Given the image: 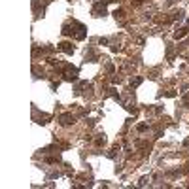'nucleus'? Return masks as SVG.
<instances>
[{"instance_id":"obj_3","label":"nucleus","mask_w":189,"mask_h":189,"mask_svg":"<svg viewBox=\"0 0 189 189\" xmlns=\"http://www.w3.org/2000/svg\"><path fill=\"white\" fill-rule=\"evenodd\" d=\"M59 119H61V125H72V123H74V117L68 115V113H66V115H61Z\"/></svg>"},{"instance_id":"obj_4","label":"nucleus","mask_w":189,"mask_h":189,"mask_svg":"<svg viewBox=\"0 0 189 189\" xmlns=\"http://www.w3.org/2000/svg\"><path fill=\"white\" fill-rule=\"evenodd\" d=\"M185 34H187V27H184V28H180L178 32H174V38L176 40H180V38H184Z\"/></svg>"},{"instance_id":"obj_5","label":"nucleus","mask_w":189,"mask_h":189,"mask_svg":"<svg viewBox=\"0 0 189 189\" xmlns=\"http://www.w3.org/2000/svg\"><path fill=\"white\" fill-rule=\"evenodd\" d=\"M113 15H115V19H119V21H123V19H125V17H123V15H125V14H123V9H115V11H113Z\"/></svg>"},{"instance_id":"obj_2","label":"nucleus","mask_w":189,"mask_h":189,"mask_svg":"<svg viewBox=\"0 0 189 189\" xmlns=\"http://www.w3.org/2000/svg\"><path fill=\"white\" fill-rule=\"evenodd\" d=\"M59 49L64 51V53H72L74 47H72V44H68V42H61V44H59Z\"/></svg>"},{"instance_id":"obj_6","label":"nucleus","mask_w":189,"mask_h":189,"mask_svg":"<svg viewBox=\"0 0 189 189\" xmlns=\"http://www.w3.org/2000/svg\"><path fill=\"white\" fill-rule=\"evenodd\" d=\"M140 83H142V78H134V80H131V85H140Z\"/></svg>"},{"instance_id":"obj_8","label":"nucleus","mask_w":189,"mask_h":189,"mask_svg":"<svg viewBox=\"0 0 189 189\" xmlns=\"http://www.w3.org/2000/svg\"><path fill=\"white\" fill-rule=\"evenodd\" d=\"M146 129H148V125H146V123H140V125H138V131H140V132L146 131Z\"/></svg>"},{"instance_id":"obj_7","label":"nucleus","mask_w":189,"mask_h":189,"mask_svg":"<svg viewBox=\"0 0 189 189\" xmlns=\"http://www.w3.org/2000/svg\"><path fill=\"white\" fill-rule=\"evenodd\" d=\"M104 142H106V138H104V136H99V138H97V146H102Z\"/></svg>"},{"instance_id":"obj_1","label":"nucleus","mask_w":189,"mask_h":189,"mask_svg":"<svg viewBox=\"0 0 189 189\" xmlns=\"http://www.w3.org/2000/svg\"><path fill=\"white\" fill-rule=\"evenodd\" d=\"M63 76H64V80H76V78H78V68H74V66L68 64V66L64 68Z\"/></svg>"}]
</instances>
